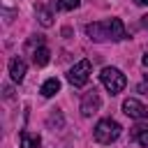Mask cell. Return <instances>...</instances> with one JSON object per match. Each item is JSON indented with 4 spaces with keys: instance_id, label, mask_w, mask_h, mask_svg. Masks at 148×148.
Here are the masks:
<instances>
[{
    "instance_id": "6da1fadb",
    "label": "cell",
    "mask_w": 148,
    "mask_h": 148,
    "mask_svg": "<svg viewBox=\"0 0 148 148\" xmlns=\"http://www.w3.org/2000/svg\"><path fill=\"white\" fill-rule=\"evenodd\" d=\"M86 35L92 42H120L127 39L125 25L120 18H106V21H97V23H88L86 25Z\"/></svg>"
},
{
    "instance_id": "7a4b0ae2",
    "label": "cell",
    "mask_w": 148,
    "mask_h": 148,
    "mask_svg": "<svg viewBox=\"0 0 148 148\" xmlns=\"http://www.w3.org/2000/svg\"><path fill=\"white\" fill-rule=\"evenodd\" d=\"M99 81H102V86H104L111 95L123 92L125 86H127V79H125V74H123L118 67H104V69L99 72Z\"/></svg>"
},
{
    "instance_id": "3957f363",
    "label": "cell",
    "mask_w": 148,
    "mask_h": 148,
    "mask_svg": "<svg viewBox=\"0 0 148 148\" xmlns=\"http://www.w3.org/2000/svg\"><path fill=\"white\" fill-rule=\"evenodd\" d=\"M120 132H123V127L113 120V118H102L97 125H95V130H92V134H95V141H99V143H113L118 136H120Z\"/></svg>"
},
{
    "instance_id": "277c9868",
    "label": "cell",
    "mask_w": 148,
    "mask_h": 148,
    "mask_svg": "<svg viewBox=\"0 0 148 148\" xmlns=\"http://www.w3.org/2000/svg\"><path fill=\"white\" fill-rule=\"evenodd\" d=\"M90 74H92V65H90L88 58H83V60H79V62L67 72V81H69L74 88H83V86L88 83Z\"/></svg>"
},
{
    "instance_id": "5b68a950",
    "label": "cell",
    "mask_w": 148,
    "mask_h": 148,
    "mask_svg": "<svg viewBox=\"0 0 148 148\" xmlns=\"http://www.w3.org/2000/svg\"><path fill=\"white\" fill-rule=\"evenodd\" d=\"M99 106H102V99H99V92L95 88L88 90V92H83V97H81V116L90 118L92 113L99 111Z\"/></svg>"
},
{
    "instance_id": "8992f818",
    "label": "cell",
    "mask_w": 148,
    "mask_h": 148,
    "mask_svg": "<svg viewBox=\"0 0 148 148\" xmlns=\"http://www.w3.org/2000/svg\"><path fill=\"white\" fill-rule=\"evenodd\" d=\"M123 111L134 120H148V106L143 102H139L136 97H127L123 102Z\"/></svg>"
},
{
    "instance_id": "52a82bcc",
    "label": "cell",
    "mask_w": 148,
    "mask_h": 148,
    "mask_svg": "<svg viewBox=\"0 0 148 148\" xmlns=\"http://www.w3.org/2000/svg\"><path fill=\"white\" fill-rule=\"evenodd\" d=\"M25 72H28L25 60L18 58V56H14V58L9 60V76H12V81H14V83H21V81L25 79Z\"/></svg>"
},
{
    "instance_id": "ba28073f",
    "label": "cell",
    "mask_w": 148,
    "mask_h": 148,
    "mask_svg": "<svg viewBox=\"0 0 148 148\" xmlns=\"http://www.w3.org/2000/svg\"><path fill=\"white\" fill-rule=\"evenodd\" d=\"M130 136H132V141H136L139 146H146V148H148V125H143V123L134 125V127L130 130Z\"/></svg>"
},
{
    "instance_id": "9c48e42d",
    "label": "cell",
    "mask_w": 148,
    "mask_h": 148,
    "mask_svg": "<svg viewBox=\"0 0 148 148\" xmlns=\"http://www.w3.org/2000/svg\"><path fill=\"white\" fill-rule=\"evenodd\" d=\"M18 141H21V148H39V146H42L39 134H32V132H28V130H23V132L18 134Z\"/></svg>"
},
{
    "instance_id": "30bf717a",
    "label": "cell",
    "mask_w": 148,
    "mask_h": 148,
    "mask_svg": "<svg viewBox=\"0 0 148 148\" xmlns=\"http://www.w3.org/2000/svg\"><path fill=\"white\" fill-rule=\"evenodd\" d=\"M35 14H37L39 25H44V28H51V25H53V14H51L49 7H44V5H35Z\"/></svg>"
},
{
    "instance_id": "8fae6325",
    "label": "cell",
    "mask_w": 148,
    "mask_h": 148,
    "mask_svg": "<svg viewBox=\"0 0 148 148\" xmlns=\"http://www.w3.org/2000/svg\"><path fill=\"white\" fill-rule=\"evenodd\" d=\"M49 60H51V51H49L44 44H39V46L32 51V62H35L37 67H44Z\"/></svg>"
},
{
    "instance_id": "7c38bea8",
    "label": "cell",
    "mask_w": 148,
    "mask_h": 148,
    "mask_svg": "<svg viewBox=\"0 0 148 148\" xmlns=\"http://www.w3.org/2000/svg\"><path fill=\"white\" fill-rule=\"evenodd\" d=\"M60 90V81L56 79V76H51V79H46L44 83H42V88H39V92L44 95V97H53L56 92Z\"/></svg>"
},
{
    "instance_id": "4fadbf2b",
    "label": "cell",
    "mask_w": 148,
    "mask_h": 148,
    "mask_svg": "<svg viewBox=\"0 0 148 148\" xmlns=\"http://www.w3.org/2000/svg\"><path fill=\"white\" fill-rule=\"evenodd\" d=\"M46 125H49L51 130H60V127L65 125V118H62V113H60L58 109H53V111H51V116L46 118Z\"/></svg>"
},
{
    "instance_id": "5bb4252c",
    "label": "cell",
    "mask_w": 148,
    "mask_h": 148,
    "mask_svg": "<svg viewBox=\"0 0 148 148\" xmlns=\"http://www.w3.org/2000/svg\"><path fill=\"white\" fill-rule=\"evenodd\" d=\"M81 5V0H60L58 5H56V9H62V12H72V9H76Z\"/></svg>"
},
{
    "instance_id": "9a60e30c",
    "label": "cell",
    "mask_w": 148,
    "mask_h": 148,
    "mask_svg": "<svg viewBox=\"0 0 148 148\" xmlns=\"http://www.w3.org/2000/svg\"><path fill=\"white\" fill-rule=\"evenodd\" d=\"M136 90H139V92H143V95H148V92H146V90H148V79H146L143 83H139V88H136Z\"/></svg>"
},
{
    "instance_id": "2e32d148",
    "label": "cell",
    "mask_w": 148,
    "mask_h": 148,
    "mask_svg": "<svg viewBox=\"0 0 148 148\" xmlns=\"http://www.w3.org/2000/svg\"><path fill=\"white\" fill-rule=\"evenodd\" d=\"M134 5H139V7H148V0H134Z\"/></svg>"
},
{
    "instance_id": "e0dca14e",
    "label": "cell",
    "mask_w": 148,
    "mask_h": 148,
    "mask_svg": "<svg viewBox=\"0 0 148 148\" xmlns=\"http://www.w3.org/2000/svg\"><path fill=\"white\" fill-rule=\"evenodd\" d=\"M141 62H143V67H148V53H146V56L141 58Z\"/></svg>"
},
{
    "instance_id": "ac0fdd59",
    "label": "cell",
    "mask_w": 148,
    "mask_h": 148,
    "mask_svg": "<svg viewBox=\"0 0 148 148\" xmlns=\"http://www.w3.org/2000/svg\"><path fill=\"white\" fill-rule=\"evenodd\" d=\"M141 23H143V25H146V28H148V14H146V16H143V18H141Z\"/></svg>"
}]
</instances>
